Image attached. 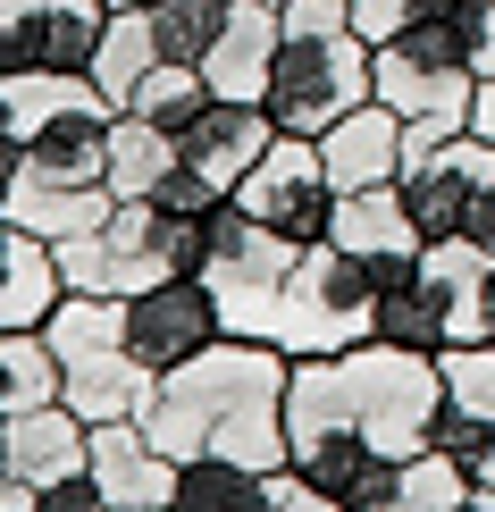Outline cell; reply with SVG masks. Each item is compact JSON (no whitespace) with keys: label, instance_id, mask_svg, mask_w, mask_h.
Here are the masks:
<instances>
[{"label":"cell","instance_id":"1","mask_svg":"<svg viewBox=\"0 0 495 512\" xmlns=\"http://www.w3.org/2000/svg\"><path fill=\"white\" fill-rule=\"evenodd\" d=\"M286 378H294V353L261 345V336H219L193 361L160 370V395L143 412V429L177 462L227 454V462L286 471V454H294L286 445Z\"/></svg>","mask_w":495,"mask_h":512},{"label":"cell","instance_id":"2","mask_svg":"<svg viewBox=\"0 0 495 512\" xmlns=\"http://www.w3.org/2000/svg\"><path fill=\"white\" fill-rule=\"evenodd\" d=\"M437 412H445V361L361 336L344 353H311L286 378V445L303 437H361L378 454H420L437 445Z\"/></svg>","mask_w":495,"mask_h":512},{"label":"cell","instance_id":"3","mask_svg":"<svg viewBox=\"0 0 495 512\" xmlns=\"http://www.w3.org/2000/svg\"><path fill=\"white\" fill-rule=\"evenodd\" d=\"M286 42H277V68H269V101L261 110L277 118V135H328L344 110H361L370 93V42L353 34V9L344 0H286Z\"/></svg>","mask_w":495,"mask_h":512},{"label":"cell","instance_id":"4","mask_svg":"<svg viewBox=\"0 0 495 512\" xmlns=\"http://www.w3.org/2000/svg\"><path fill=\"white\" fill-rule=\"evenodd\" d=\"M370 93L403 118V168L420 152H437L445 135H470V93H479V68H470V0H454L445 17L395 34L370 51Z\"/></svg>","mask_w":495,"mask_h":512},{"label":"cell","instance_id":"5","mask_svg":"<svg viewBox=\"0 0 495 512\" xmlns=\"http://www.w3.org/2000/svg\"><path fill=\"white\" fill-rule=\"evenodd\" d=\"M42 345L59 361V403L76 420H143L160 395V370L126 345V303L118 294H59L42 319Z\"/></svg>","mask_w":495,"mask_h":512},{"label":"cell","instance_id":"6","mask_svg":"<svg viewBox=\"0 0 495 512\" xmlns=\"http://www.w3.org/2000/svg\"><path fill=\"white\" fill-rule=\"evenodd\" d=\"M68 294H143L168 286V277H202V219L168 202H110V219L76 244H51Z\"/></svg>","mask_w":495,"mask_h":512},{"label":"cell","instance_id":"7","mask_svg":"<svg viewBox=\"0 0 495 512\" xmlns=\"http://www.w3.org/2000/svg\"><path fill=\"white\" fill-rule=\"evenodd\" d=\"M294 261H303V244H286L277 227H261L235 194L202 219V286L219 294L227 336H261V345H277V303H286Z\"/></svg>","mask_w":495,"mask_h":512},{"label":"cell","instance_id":"8","mask_svg":"<svg viewBox=\"0 0 495 512\" xmlns=\"http://www.w3.org/2000/svg\"><path fill=\"white\" fill-rule=\"evenodd\" d=\"M378 336V277L353 261L336 236L303 244V261L286 277V303H277V353L311 361V353H344Z\"/></svg>","mask_w":495,"mask_h":512},{"label":"cell","instance_id":"9","mask_svg":"<svg viewBox=\"0 0 495 512\" xmlns=\"http://www.w3.org/2000/svg\"><path fill=\"white\" fill-rule=\"evenodd\" d=\"M235 202L261 227H277L286 244H319L328 219H336V177H328V160H319L311 135H277L269 152L252 160V177L235 185Z\"/></svg>","mask_w":495,"mask_h":512},{"label":"cell","instance_id":"10","mask_svg":"<svg viewBox=\"0 0 495 512\" xmlns=\"http://www.w3.org/2000/svg\"><path fill=\"white\" fill-rule=\"evenodd\" d=\"M110 0H0V68H59L93 76Z\"/></svg>","mask_w":495,"mask_h":512},{"label":"cell","instance_id":"11","mask_svg":"<svg viewBox=\"0 0 495 512\" xmlns=\"http://www.w3.org/2000/svg\"><path fill=\"white\" fill-rule=\"evenodd\" d=\"M487 177H495V143H479V135H445L437 152H420L412 168H403L395 185H403V210H412L420 244L470 236V210H479Z\"/></svg>","mask_w":495,"mask_h":512},{"label":"cell","instance_id":"12","mask_svg":"<svg viewBox=\"0 0 495 512\" xmlns=\"http://www.w3.org/2000/svg\"><path fill=\"white\" fill-rule=\"evenodd\" d=\"M126 303V345H135L152 370H177L202 345H219L227 319H219V294L202 277H168V286H143V294H118Z\"/></svg>","mask_w":495,"mask_h":512},{"label":"cell","instance_id":"13","mask_svg":"<svg viewBox=\"0 0 495 512\" xmlns=\"http://www.w3.org/2000/svg\"><path fill=\"white\" fill-rule=\"evenodd\" d=\"M328 236L378 277V294H386V286H412V277H420V252H428L420 227H412V210H403V185H361V194H336Z\"/></svg>","mask_w":495,"mask_h":512},{"label":"cell","instance_id":"14","mask_svg":"<svg viewBox=\"0 0 495 512\" xmlns=\"http://www.w3.org/2000/svg\"><path fill=\"white\" fill-rule=\"evenodd\" d=\"M445 412L437 445L470 471V487H495V345H445Z\"/></svg>","mask_w":495,"mask_h":512},{"label":"cell","instance_id":"15","mask_svg":"<svg viewBox=\"0 0 495 512\" xmlns=\"http://www.w3.org/2000/svg\"><path fill=\"white\" fill-rule=\"evenodd\" d=\"M84 471L110 496V512H168V496H177V454L152 445L143 420H93Z\"/></svg>","mask_w":495,"mask_h":512},{"label":"cell","instance_id":"16","mask_svg":"<svg viewBox=\"0 0 495 512\" xmlns=\"http://www.w3.org/2000/svg\"><path fill=\"white\" fill-rule=\"evenodd\" d=\"M277 42H286V17H277V0H227V26L210 34V51H202L210 93H219V101H269Z\"/></svg>","mask_w":495,"mask_h":512},{"label":"cell","instance_id":"17","mask_svg":"<svg viewBox=\"0 0 495 512\" xmlns=\"http://www.w3.org/2000/svg\"><path fill=\"white\" fill-rule=\"evenodd\" d=\"M84 445H93V420H76L68 403H26V412L0 420V471L26 479V487H51V479H76L84 471Z\"/></svg>","mask_w":495,"mask_h":512},{"label":"cell","instance_id":"18","mask_svg":"<svg viewBox=\"0 0 495 512\" xmlns=\"http://www.w3.org/2000/svg\"><path fill=\"white\" fill-rule=\"evenodd\" d=\"M269 143H277V118L261 110V101H210V110L177 135V160L193 168V177H210V185H227V194H235Z\"/></svg>","mask_w":495,"mask_h":512},{"label":"cell","instance_id":"19","mask_svg":"<svg viewBox=\"0 0 495 512\" xmlns=\"http://www.w3.org/2000/svg\"><path fill=\"white\" fill-rule=\"evenodd\" d=\"M487 269H495V252L470 236H445L420 252V294L437 303L454 345H487Z\"/></svg>","mask_w":495,"mask_h":512},{"label":"cell","instance_id":"20","mask_svg":"<svg viewBox=\"0 0 495 512\" xmlns=\"http://www.w3.org/2000/svg\"><path fill=\"white\" fill-rule=\"evenodd\" d=\"M319 160H328L336 194L395 185V177H403V118L386 110V101H361V110H344L328 135H319Z\"/></svg>","mask_w":495,"mask_h":512},{"label":"cell","instance_id":"21","mask_svg":"<svg viewBox=\"0 0 495 512\" xmlns=\"http://www.w3.org/2000/svg\"><path fill=\"white\" fill-rule=\"evenodd\" d=\"M286 479L294 471L193 454V462H177V496H168V512H286Z\"/></svg>","mask_w":495,"mask_h":512},{"label":"cell","instance_id":"22","mask_svg":"<svg viewBox=\"0 0 495 512\" xmlns=\"http://www.w3.org/2000/svg\"><path fill=\"white\" fill-rule=\"evenodd\" d=\"M59 294H68L59 252L0 210V328H42V319L59 311Z\"/></svg>","mask_w":495,"mask_h":512},{"label":"cell","instance_id":"23","mask_svg":"<svg viewBox=\"0 0 495 512\" xmlns=\"http://www.w3.org/2000/svg\"><path fill=\"white\" fill-rule=\"evenodd\" d=\"M110 185H51V177H9V194H0V210H9L17 227H34L42 244H76L93 236L101 219H110Z\"/></svg>","mask_w":495,"mask_h":512},{"label":"cell","instance_id":"24","mask_svg":"<svg viewBox=\"0 0 495 512\" xmlns=\"http://www.w3.org/2000/svg\"><path fill=\"white\" fill-rule=\"evenodd\" d=\"M168 168H177V135L152 126V118H135V110H118L110 118V194L143 202V194H160Z\"/></svg>","mask_w":495,"mask_h":512},{"label":"cell","instance_id":"25","mask_svg":"<svg viewBox=\"0 0 495 512\" xmlns=\"http://www.w3.org/2000/svg\"><path fill=\"white\" fill-rule=\"evenodd\" d=\"M160 59H168V51H160V34H152V17H143V9H110L101 51H93V84L110 93V110H126V93H135Z\"/></svg>","mask_w":495,"mask_h":512},{"label":"cell","instance_id":"26","mask_svg":"<svg viewBox=\"0 0 495 512\" xmlns=\"http://www.w3.org/2000/svg\"><path fill=\"white\" fill-rule=\"evenodd\" d=\"M210 101H219V93H210V76L193 68V59H160V68L143 76L135 93H126V110H135V118H152V126H168V135H185V126L202 118Z\"/></svg>","mask_w":495,"mask_h":512},{"label":"cell","instance_id":"27","mask_svg":"<svg viewBox=\"0 0 495 512\" xmlns=\"http://www.w3.org/2000/svg\"><path fill=\"white\" fill-rule=\"evenodd\" d=\"M51 395H59V361L42 345V328H0V420Z\"/></svg>","mask_w":495,"mask_h":512},{"label":"cell","instance_id":"28","mask_svg":"<svg viewBox=\"0 0 495 512\" xmlns=\"http://www.w3.org/2000/svg\"><path fill=\"white\" fill-rule=\"evenodd\" d=\"M143 17H152V34H160L168 59H193V68H202L210 34L227 26V0H143Z\"/></svg>","mask_w":495,"mask_h":512},{"label":"cell","instance_id":"29","mask_svg":"<svg viewBox=\"0 0 495 512\" xmlns=\"http://www.w3.org/2000/svg\"><path fill=\"white\" fill-rule=\"evenodd\" d=\"M378 336H386V345H412V353H445V345H454V336H445V319H437V303L420 294V277L378 294Z\"/></svg>","mask_w":495,"mask_h":512},{"label":"cell","instance_id":"30","mask_svg":"<svg viewBox=\"0 0 495 512\" xmlns=\"http://www.w3.org/2000/svg\"><path fill=\"white\" fill-rule=\"evenodd\" d=\"M344 9H353V34L378 51V42H395V34L428 26V17H445L454 0H344Z\"/></svg>","mask_w":495,"mask_h":512},{"label":"cell","instance_id":"31","mask_svg":"<svg viewBox=\"0 0 495 512\" xmlns=\"http://www.w3.org/2000/svg\"><path fill=\"white\" fill-rule=\"evenodd\" d=\"M152 202H168V210H185V219H210V210L227 202V185H210V177H193V168L177 160V168H168V177H160V194H152Z\"/></svg>","mask_w":495,"mask_h":512},{"label":"cell","instance_id":"32","mask_svg":"<svg viewBox=\"0 0 495 512\" xmlns=\"http://www.w3.org/2000/svg\"><path fill=\"white\" fill-rule=\"evenodd\" d=\"M42 512H110V496L93 487V471H76V479H51V487H42Z\"/></svg>","mask_w":495,"mask_h":512},{"label":"cell","instance_id":"33","mask_svg":"<svg viewBox=\"0 0 495 512\" xmlns=\"http://www.w3.org/2000/svg\"><path fill=\"white\" fill-rule=\"evenodd\" d=\"M470 135L495 143V76H479V93H470Z\"/></svg>","mask_w":495,"mask_h":512},{"label":"cell","instance_id":"34","mask_svg":"<svg viewBox=\"0 0 495 512\" xmlns=\"http://www.w3.org/2000/svg\"><path fill=\"white\" fill-rule=\"evenodd\" d=\"M470 244H487V252H495V177H487V194H479V210H470Z\"/></svg>","mask_w":495,"mask_h":512},{"label":"cell","instance_id":"35","mask_svg":"<svg viewBox=\"0 0 495 512\" xmlns=\"http://www.w3.org/2000/svg\"><path fill=\"white\" fill-rule=\"evenodd\" d=\"M286 512H344V504H328V496H311L303 479H286Z\"/></svg>","mask_w":495,"mask_h":512},{"label":"cell","instance_id":"36","mask_svg":"<svg viewBox=\"0 0 495 512\" xmlns=\"http://www.w3.org/2000/svg\"><path fill=\"white\" fill-rule=\"evenodd\" d=\"M454 512H495V487H470V496H462Z\"/></svg>","mask_w":495,"mask_h":512},{"label":"cell","instance_id":"37","mask_svg":"<svg viewBox=\"0 0 495 512\" xmlns=\"http://www.w3.org/2000/svg\"><path fill=\"white\" fill-rule=\"evenodd\" d=\"M487 345H495V269H487Z\"/></svg>","mask_w":495,"mask_h":512},{"label":"cell","instance_id":"38","mask_svg":"<svg viewBox=\"0 0 495 512\" xmlns=\"http://www.w3.org/2000/svg\"><path fill=\"white\" fill-rule=\"evenodd\" d=\"M110 9H143V0H110Z\"/></svg>","mask_w":495,"mask_h":512},{"label":"cell","instance_id":"39","mask_svg":"<svg viewBox=\"0 0 495 512\" xmlns=\"http://www.w3.org/2000/svg\"><path fill=\"white\" fill-rule=\"evenodd\" d=\"M277 9H286V0H277Z\"/></svg>","mask_w":495,"mask_h":512}]
</instances>
